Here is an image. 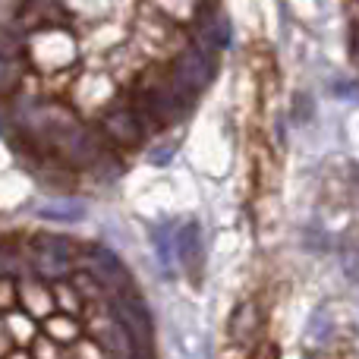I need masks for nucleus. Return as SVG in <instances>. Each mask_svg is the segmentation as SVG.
I'll return each instance as SVG.
<instances>
[{
  "label": "nucleus",
  "mask_w": 359,
  "mask_h": 359,
  "mask_svg": "<svg viewBox=\"0 0 359 359\" xmlns=\"http://www.w3.org/2000/svg\"><path fill=\"white\" fill-rule=\"evenodd\" d=\"M211 76H215V57H211L202 44H192V48H186L183 54L177 57L174 67H170V86H174V92L186 104H192V101L198 98V92L211 82Z\"/></svg>",
  "instance_id": "1"
},
{
  "label": "nucleus",
  "mask_w": 359,
  "mask_h": 359,
  "mask_svg": "<svg viewBox=\"0 0 359 359\" xmlns=\"http://www.w3.org/2000/svg\"><path fill=\"white\" fill-rule=\"evenodd\" d=\"M35 268L41 278H67L73 268V243L63 236H38Z\"/></svg>",
  "instance_id": "2"
},
{
  "label": "nucleus",
  "mask_w": 359,
  "mask_h": 359,
  "mask_svg": "<svg viewBox=\"0 0 359 359\" xmlns=\"http://www.w3.org/2000/svg\"><path fill=\"white\" fill-rule=\"evenodd\" d=\"M114 318L130 331V337L136 341L139 350H145L151 344V318H149L145 303L136 293H123V297L114 299Z\"/></svg>",
  "instance_id": "3"
},
{
  "label": "nucleus",
  "mask_w": 359,
  "mask_h": 359,
  "mask_svg": "<svg viewBox=\"0 0 359 359\" xmlns=\"http://www.w3.org/2000/svg\"><path fill=\"white\" fill-rule=\"evenodd\" d=\"M101 126H104L107 139H114L120 145H136L142 139V117L133 107H111V111H104Z\"/></svg>",
  "instance_id": "4"
},
{
  "label": "nucleus",
  "mask_w": 359,
  "mask_h": 359,
  "mask_svg": "<svg viewBox=\"0 0 359 359\" xmlns=\"http://www.w3.org/2000/svg\"><path fill=\"white\" fill-rule=\"evenodd\" d=\"M88 271H92L104 287L130 284V274H126L123 262H120L117 255H114L111 249H104V246H95L92 249V265H88Z\"/></svg>",
  "instance_id": "5"
},
{
  "label": "nucleus",
  "mask_w": 359,
  "mask_h": 359,
  "mask_svg": "<svg viewBox=\"0 0 359 359\" xmlns=\"http://www.w3.org/2000/svg\"><path fill=\"white\" fill-rule=\"evenodd\" d=\"M262 328V316H259V306L255 303H240L233 309V316H230V341L233 344H252L255 334H259Z\"/></svg>",
  "instance_id": "6"
},
{
  "label": "nucleus",
  "mask_w": 359,
  "mask_h": 359,
  "mask_svg": "<svg viewBox=\"0 0 359 359\" xmlns=\"http://www.w3.org/2000/svg\"><path fill=\"white\" fill-rule=\"evenodd\" d=\"M177 255L183 262V268L189 274H196L202 268V240H198V224L189 221L180 227L177 233Z\"/></svg>",
  "instance_id": "7"
},
{
  "label": "nucleus",
  "mask_w": 359,
  "mask_h": 359,
  "mask_svg": "<svg viewBox=\"0 0 359 359\" xmlns=\"http://www.w3.org/2000/svg\"><path fill=\"white\" fill-rule=\"evenodd\" d=\"M38 215L44 221H82L86 217V205L82 202H50V205H41Z\"/></svg>",
  "instance_id": "8"
},
{
  "label": "nucleus",
  "mask_w": 359,
  "mask_h": 359,
  "mask_svg": "<svg viewBox=\"0 0 359 359\" xmlns=\"http://www.w3.org/2000/svg\"><path fill=\"white\" fill-rule=\"evenodd\" d=\"M44 331L50 334V341H54V344H76V341H79V325H76L73 318H67V316L48 318Z\"/></svg>",
  "instance_id": "9"
},
{
  "label": "nucleus",
  "mask_w": 359,
  "mask_h": 359,
  "mask_svg": "<svg viewBox=\"0 0 359 359\" xmlns=\"http://www.w3.org/2000/svg\"><path fill=\"white\" fill-rule=\"evenodd\" d=\"M202 38H205V44H211V48H227L230 44V22L224 16H215Z\"/></svg>",
  "instance_id": "10"
},
{
  "label": "nucleus",
  "mask_w": 359,
  "mask_h": 359,
  "mask_svg": "<svg viewBox=\"0 0 359 359\" xmlns=\"http://www.w3.org/2000/svg\"><path fill=\"white\" fill-rule=\"evenodd\" d=\"M16 299H19V293L13 290V280L10 278H0V309H10Z\"/></svg>",
  "instance_id": "11"
},
{
  "label": "nucleus",
  "mask_w": 359,
  "mask_h": 359,
  "mask_svg": "<svg viewBox=\"0 0 359 359\" xmlns=\"http://www.w3.org/2000/svg\"><path fill=\"white\" fill-rule=\"evenodd\" d=\"M67 290H69V287H57V293H54V297L60 299L63 306H69V309H73V312H79V306H82V303H79V299H76V293H67Z\"/></svg>",
  "instance_id": "12"
},
{
  "label": "nucleus",
  "mask_w": 359,
  "mask_h": 359,
  "mask_svg": "<svg viewBox=\"0 0 359 359\" xmlns=\"http://www.w3.org/2000/svg\"><path fill=\"white\" fill-rule=\"evenodd\" d=\"M334 95H337V98H353V101H359V86H337Z\"/></svg>",
  "instance_id": "13"
},
{
  "label": "nucleus",
  "mask_w": 359,
  "mask_h": 359,
  "mask_svg": "<svg viewBox=\"0 0 359 359\" xmlns=\"http://www.w3.org/2000/svg\"><path fill=\"white\" fill-rule=\"evenodd\" d=\"M350 54H353V60L359 63V25H353V41H350Z\"/></svg>",
  "instance_id": "14"
},
{
  "label": "nucleus",
  "mask_w": 359,
  "mask_h": 359,
  "mask_svg": "<svg viewBox=\"0 0 359 359\" xmlns=\"http://www.w3.org/2000/svg\"><path fill=\"white\" fill-rule=\"evenodd\" d=\"M10 359H29V356H25V353H19V356H10Z\"/></svg>",
  "instance_id": "15"
}]
</instances>
